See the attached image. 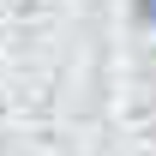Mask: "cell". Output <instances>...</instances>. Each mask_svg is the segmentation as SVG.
I'll return each instance as SVG.
<instances>
[{"label": "cell", "mask_w": 156, "mask_h": 156, "mask_svg": "<svg viewBox=\"0 0 156 156\" xmlns=\"http://www.w3.org/2000/svg\"><path fill=\"white\" fill-rule=\"evenodd\" d=\"M138 18H144V24H156V0H138Z\"/></svg>", "instance_id": "cell-1"}]
</instances>
